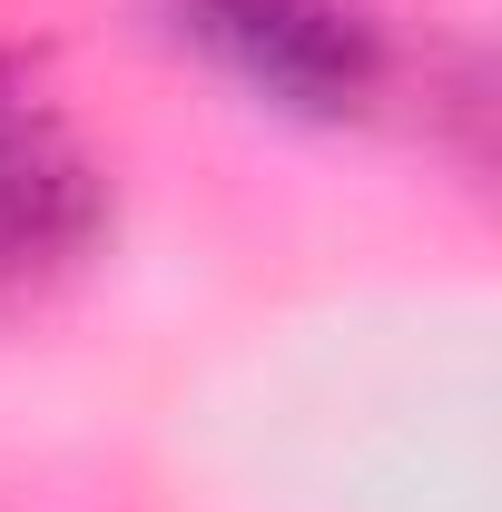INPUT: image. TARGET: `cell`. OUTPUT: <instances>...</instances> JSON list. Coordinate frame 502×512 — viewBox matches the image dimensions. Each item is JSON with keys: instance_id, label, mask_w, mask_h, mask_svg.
<instances>
[{"instance_id": "1", "label": "cell", "mask_w": 502, "mask_h": 512, "mask_svg": "<svg viewBox=\"0 0 502 512\" xmlns=\"http://www.w3.org/2000/svg\"><path fill=\"white\" fill-rule=\"evenodd\" d=\"M158 20L247 99L315 128L365 119L394 69V40L365 0H158Z\"/></svg>"}, {"instance_id": "2", "label": "cell", "mask_w": 502, "mask_h": 512, "mask_svg": "<svg viewBox=\"0 0 502 512\" xmlns=\"http://www.w3.org/2000/svg\"><path fill=\"white\" fill-rule=\"evenodd\" d=\"M109 178L50 99L40 50H0V286H40L99 247Z\"/></svg>"}]
</instances>
